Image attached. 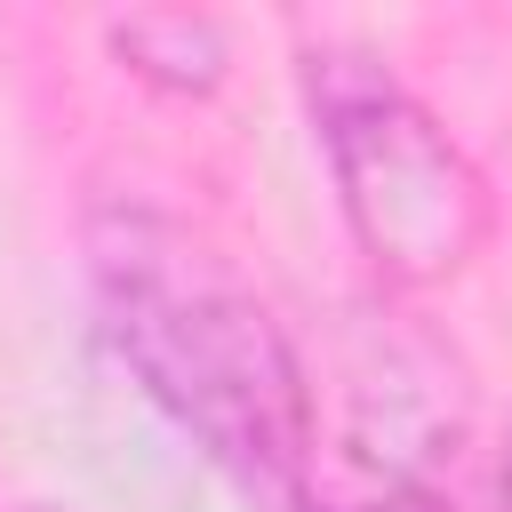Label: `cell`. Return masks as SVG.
<instances>
[{
  "label": "cell",
  "mask_w": 512,
  "mask_h": 512,
  "mask_svg": "<svg viewBox=\"0 0 512 512\" xmlns=\"http://www.w3.org/2000/svg\"><path fill=\"white\" fill-rule=\"evenodd\" d=\"M304 112L344 208V232L376 264L384 288L456 280L488 232L496 200L480 160L440 128V112L360 48H304Z\"/></svg>",
  "instance_id": "7a4b0ae2"
},
{
  "label": "cell",
  "mask_w": 512,
  "mask_h": 512,
  "mask_svg": "<svg viewBox=\"0 0 512 512\" xmlns=\"http://www.w3.org/2000/svg\"><path fill=\"white\" fill-rule=\"evenodd\" d=\"M304 512H448V496L384 448H344L336 464L312 472Z\"/></svg>",
  "instance_id": "277c9868"
},
{
  "label": "cell",
  "mask_w": 512,
  "mask_h": 512,
  "mask_svg": "<svg viewBox=\"0 0 512 512\" xmlns=\"http://www.w3.org/2000/svg\"><path fill=\"white\" fill-rule=\"evenodd\" d=\"M80 248L96 328L136 392L256 512H304V488L320 472L312 384L256 280L200 224L128 192L88 208Z\"/></svg>",
  "instance_id": "6da1fadb"
},
{
  "label": "cell",
  "mask_w": 512,
  "mask_h": 512,
  "mask_svg": "<svg viewBox=\"0 0 512 512\" xmlns=\"http://www.w3.org/2000/svg\"><path fill=\"white\" fill-rule=\"evenodd\" d=\"M112 48L128 56V72H144L152 88H176V96H208L224 80L216 16H128V24H112Z\"/></svg>",
  "instance_id": "3957f363"
},
{
  "label": "cell",
  "mask_w": 512,
  "mask_h": 512,
  "mask_svg": "<svg viewBox=\"0 0 512 512\" xmlns=\"http://www.w3.org/2000/svg\"><path fill=\"white\" fill-rule=\"evenodd\" d=\"M32 512H48V504H32Z\"/></svg>",
  "instance_id": "5b68a950"
}]
</instances>
